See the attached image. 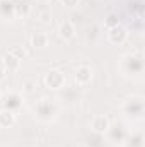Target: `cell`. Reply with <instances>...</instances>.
<instances>
[{"mask_svg": "<svg viewBox=\"0 0 145 147\" xmlns=\"http://www.w3.org/2000/svg\"><path fill=\"white\" fill-rule=\"evenodd\" d=\"M46 84L53 89H58L62 84H63V75L60 72H50L46 75Z\"/></svg>", "mask_w": 145, "mask_h": 147, "instance_id": "6da1fadb", "label": "cell"}, {"mask_svg": "<svg viewBox=\"0 0 145 147\" xmlns=\"http://www.w3.org/2000/svg\"><path fill=\"white\" fill-rule=\"evenodd\" d=\"M108 125L109 123H108V120H106L104 116H97V118L94 120V125H92V127H94L96 132H104V130L108 128Z\"/></svg>", "mask_w": 145, "mask_h": 147, "instance_id": "7a4b0ae2", "label": "cell"}, {"mask_svg": "<svg viewBox=\"0 0 145 147\" xmlns=\"http://www.w3.org/2000/svg\"><path fill=\"white\" fill-rule=\"evenodd\" d=\"M89 79H91V70H89L87 67H82V69L77 70V80H79V82L84 84V82H87Z\"/></svg>", "mask_w": 145, "mask_h": 147, "instance_id": "3957f363", "label": "cell"}, {"mask_svg": "<svg viewBox=\"0 0 145 147\" xmlns=\"http://www.w3.org/2000/svg\"><path fill=\"white\" fill-rule=\"evenodd\" d=\"M3 60H5V65H7L9 69H17V65H19V60H17L14 55H7Z\"/></svg>", "mask_w": 145, "mask_h": 147, "instance_id": "277c9868", "label": "cell"}, {"mask_svg": "<svg viewBox=\"0 0 145 147\" xmlns=\"http://www.w3.org/2000/svg\"><path fill=\"white\" fill-rule=\"evenodd\" d=\"M14 121V116H12V113H9V111H3V113H0V123L2 125H10Z\"/></svg>", "mask_w": 145, "mask_h": 147, "instance_id": "5b68a950", "label": "cell"}, {"mask_svg": "<svg viewBox=\"0 0 145 147\" xmlns=\"http://www.w3.org/2000/svg\"><path fill=\"white\" fill-rule=\"evenodd\" d=\"M60 31H62V36H65V38H72V34H73V28H72V24H68V22L62 24Z\"/></svg>", "mask_w": 145, "mask_h": 147, "instance_id": "8992f818", "label": "cell"}, {"mask_svg": "<svg viewBox=\"0 0 145 147\" xmlns=\"http://www.w3.org/2000/svg\"><path fill=\"white\" fill-rule=\"evenodd\" d=\"M33 43H34L36 46H44V43H46V36H44V34H39V33H36V34L33 36Z\"/></svg>", "mask_w": 145, "mask_h": 147, "instance_id": "52a82bcc", "label": "cell"}, {"mask_svg": "<svg viewBox=\"0 0 145 147\" xmlns=\"http://www.w3.org/2000/svg\"><path fill=\"white\" fill-rule=\"evenodd\" d=\"M114 19H116L114 16H111V17H109V21H108V26H113V24H116V21H114Z\"/></svg>", "mask_w": 145, "mask_h": 147, "instance_id": "ba28073f", "label": "cell"}, {"mask_svg": "<svg viewBox=\"0 0 145 147\" xmlns=\"http://www.w3.org/2000/svg\"><path fill=\"white\" fill-rule=\"evenodd\" d=\"M63 2H65V3H67V5H73V3H75V2H77V0H63Z\"/></svg>", "mask_w": 145, "mask_h": 147, "instance_id": "9c48e42d", "label": "cell"}, {"mask_svg": "<svg viewBox=\"0 0 145 147\" xmlns=\"http://www.w3.org/2000/svg\"><path fill=\"white\" fill-rule=\"evenodd\" d=\"M0 79H2V72H0Z\"/></svg>", "mask_w": 145, "mask_h": 147, "instance_id": "30bf717a", "label": "cell"}]
</instances>
